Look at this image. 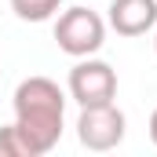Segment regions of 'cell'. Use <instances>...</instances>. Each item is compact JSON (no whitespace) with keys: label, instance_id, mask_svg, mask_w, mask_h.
<instances>
[{"label":"cell","instance_id":"obj_1","mask_svg":"<svg viewBox=\"0 0 157 157\" xmlns=\"http://www.w3.org/2000/svg\"><path fill=\"white\" fill-rule=\"evenodd\" d=\"M66 91L55 84L51 77H26L15 88V124L18 132L26 135L33 157L51 154L62 139V128H66Z\"/></svg>","mask_w":157,"mask_h":157},{"label":"cell","instance_id":"obj_7","mask_svg":"<svg viewBox=\"0 0 157 157\" xmlns=\"http://www.w3.org/2000/svg\"><path fill=\"white\" fill-rule=\"evenodd\" d=\"M0 157H33L26 135L18 132V124H4L0 128Z\"/></svg>","mask_w":157,"mask_h":157},{"label":"cell","instance_id":"obj_9","mask_svg":"<svg viewBox=\"0 0 157 157\" xmlns=\"http://www.w3.org/2000/svg\"><path fill=\"white\" fill-rule=\"evenodd\" d=\"M154 51H157V33H154Z\"/></svg>","mask_w":157,"mask_h":157},{"label":"cell","instance_id":"obj_8","mask_svg":"<svg viewBox=\"0 0 157 157\" xmlns=\"http://www.w3.org/2000/svg\"><path fill=\"white\" fill-rule=\"evenodd\" d=\"M146 128H150V143L157 146V110L150 113V124H146Z\"/></svg>","mask_w":157,"mask_h":157},{"label":"cell","instance_id":"obj_5","mask_svg":"<svg viewBox=\"0 0 157 157\" xmlns=\"http://www.w3.org/2000/svg\"><path fill=\"white\" fill-rule=\"evenodd\" d=\"M106 26L117 37H143L157 29V0H113Z\"/></svg>","mask_w":157,"mask_h":157},{"label":"cell","instance_id":"obj_3","mask_svg":"<svg viewBox=\"0 0 157 157\" xmlns=\"http://www.w3.org/2000/svg\"><path fill=\"white\" fill-rule=\"evenodd\" d=\"M124 132H128V117H124V110H117V102L80 106L77 139H80V146H84V150H91V154L117 150L121 143H124Z\"/></svg>","mask_w":157,"mask_h":157},{"label":"cell","instance_id":"obj_4","mask_svg":"<svg viewBox=\"0 0 157 157\" xmlns=\"http://www.w3.org/2000/svg\"><path fill=\"white\" fill-rule=\"evenodd\" d=\"M66 91L77 106H102V102H113L117 99V70L95 55L77 59V66L70 70L66 80Z\"/></svg>","mask_w":157,"mask_h":157},{"label":"cell","instance_id":"obj_6","mask_svg":"<svg viewBox=\"0 0 157 157\" xmlns=\"http://www.w3.org/2000/svg\"><path fill=\"white\" fill-rule=\"evenodd\" d=\"M11 11L22 22H48L62 11V0H11Z\"/></svg>","mask_w":157,"mask_h":157},{"label":"cell","instance_id":"obj_2","mask_svg":"<svg viewBox=\"0 0 157 157\" xmlns=\"http://www.w3.org/2000/svg\"><path fill=\"white\" fill-rule=\"evenodd\" d=\"M55 44L59 51H66L70 59H88V55H99L102 44H106V18L91 7H66L59 11L55 18Z\"/></svg>","mask_w":157,"mask_h":157}]
</instances>
